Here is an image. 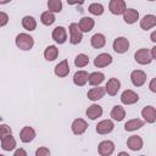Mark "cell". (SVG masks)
<instances>
[{"label": "cell", "instance_id": "6da1fadb", "mask_svg": "<svg viewBox=\"0 0 156 156\" xmlns=\"http://www.w3.org/2000/svg\"><path fill=\"white\" fill-rule=\"evenodd\" d=\"M15 44L20 50L23 51H29L33 49L34 46V39L32 35H29L28 33H20L16 35L15 39Z\"/></svg>", "mask_w": 156, "mask_h": 156}, {"label": "cell", "instance_id": "7a4b0ae2", "mask_svg": "<svg viewBox=\"0 0 156 156\" xmlns=\"http://www.w3.org/2000/svg\"><path fill=\"white\" fill-rule=\"evenodd\" d=\"M68 32H69V43L72 45H77L82 41L83 39V33L78 27V23H71L68 27Z\"/></svg>", "mask_w": 156, "mask_h": 156}, {"label": "cell", "instance_id": "3957f363", "mask_svg": "<svg viewBox=\"0 0 156 156\" xmlns=\"http://www.w3.org/2000/svg\"><path fill=\"white\" fill-rule=\"evenodd\" d=\"M112 49L117 54H124L129 50V40L126 37H117L112 43Z\"/></svg>", "mask_w": 156, "mask_h": 156}, {"label": "cell", "instance_id": "277c9868", "mask_svg": "<svg viewBox=\"0 0 156 156\" xmlns=\"http://www.w3.org/2000/svg\"><path fill=\"white\" fill-rule=\"evenodd\" d=\"M134 60H135L139 65H149V63H151V61H152L149 49H145V48L139 49V50L135 51V54H134Z\"/></svg>", "mask_w": 156, "mask_h": 156}, {"label": "cell", "instance_id": "5b68a950", "mask_svg": "<svg viewBox=\"0 0 156 156\" xmlns=\"http://www.w3.org/2000/svg\"><path fill=\"white\" fill-rule=\"evenodd\" d=\"M121 102L123 105H133L135 102L139 101V95L134 91V90H130V89H126L122 95H121Z\"/></svg>", "mask_w": 156, "mask_h": 156}, {"label": "cell", "instance_id": "8992f818", "mask_svg": "<svg viewBox=\"0 0 156 156\" xmlns=\"http://www.w3.org/2000/svg\"><path fill=\"white\" fill-rule=\"evenodd\" d=\"M115 128V123L112 119H102L100 121L98 124H96V133L98 134H101V135H105V134H108L113 130Z\"/></svg>", "mask_w": 156, "mask_h": 156}, {"label": "cell", "instance_id": "52a82bcc", "mask_svg": "<svg viewBox=\"0 0 156 156\" xmlns=\"http://www.w3.org/2000/svg\"><path fill=\"white\" fill-rule=\"evenodd\" d=\"M115 151V144L111 140H102L98 145V152L100 156H110Z\"/></svg>", "mask_w": 156, "mask_h": 156}, {"label": "cell", "instance_id": "ba28073f", "mask_svg": "<svg viewBox=\"0 0 156 156\" xmlns=\"http://www.w3.org/2000/svg\"><path fill=\"white\" fill-rule=\"evenodd\" d=\"M127 5L126 1L123 0H111L108 2V10L112 15H123V12L126 11Z\"/></svg>", "mask_w": 156, "mask_h": 156}, {"label": "cell", "instance_id": "9c48e42d", "mask_svg": "<svg viewBox=\"0 0 156 156\" xmlns=\"http://www.w3.org/2000/svg\"><path fill=\"white\" fill-rule=\"evenodd\" d=\"M112 63V56L108 52H101L94 58V66L98 68L107 67Z\"/></svg>", "mask_w": 156, "mask_h": 156}, {"label": "cell", "instance_id": "30bf717a", "mask_svg": "<svg viewBox=\"0 0 156 156\" xmlns=\"http://www.w3.org/2000/svg\"><path fill=\"white\" fill-rule=\"evenodd\" d=\"M130 82L134 87H143L146 82V73L141 69H134L130 73Z\"/></svg>", "mask_w": 156, "mask_h": 156}, {"label": "cell", "instance_id": "8fae6325", "mask_svg": "<svg viewBox=\"0 0 156 156\" xmlns=\"http://www.w3.org/2000/svg\"><path fill=\"white\" fill-rule=\"evenodd\" d=\"M71 129H72V133L74 135H82L85 133V130L88 129V123L85 119L83 118H76L73 122H72V126H71Z\"/></svg>", "mask_w": 156, "mask_h": 156}, {"label": "cell", "instance_id": "7c38bea8", "mask_svg": "<svg viewBox=\"0 0 156 156\" xmlns=\"http://www.w3.org/2000/svg\"><path fill=\"white\" fill-rule=\"evenodd\" d=\"M104 88H105V91H106L110 96H115V95H117V93L119 91L121 82H119L118 78H115V77H113V78H110Z\"/></svg>", "mask_w": 156, "mask_h": 156}, {"label": "cell", "instance_id": "4fadbf2b", "mask_svg": "<svg viewBox=\"0 0 156 156\" xmlns=\"http://www.w3.org/2000/svg\"><path fill=\"white\" fill-rule=\"evenodd\" d=\"M51 37L52 39L57 43V44H63L66 43L67 40V30L65 27L62 26H57L52 29V33H51Z\"/></svg>", "mask_w": 156, "mask_h": 156}, {"label": "cell", "instance_id": "5bb4252c", "mask_svg": "<svg viewBox=\"0 0 156 156\" xmlns=\"http://www.w3.org/2000/svg\"><path fill=\"white\" fill-rule=\"evenodd\" d=\"M35 135H37V133H35L34 128L33 127H29V126L23 127L21 129V132H20V139H21L22 143H26V144L33 141L34 138H35Z\"/></svg>", "mask_w": 156, "mask_h": 156}, {"label": "cell", "instance_id": "9a60e30c", "mask_svg": "<svg viewBox=\"0 0 156 156\" xmlns=\"http://www.w3.org/2000/svg\"><path fill=\"white\" fill-rule=\"evenodd\" d=\"M54 73L55 76H57L58 78H65L68 76L69 73V63L67 60H62L61 62H58L55 68H54Z\"/></svg>", "mask_w": 156, "mask_h": 156}, {"label": "cell", "instance_id": "2e32d148", "mask_svg": "<svg viewBox=\"0 0 156 156\" xmlns=\"http://www.w3.org/2000/svg\"><path fill=\"white\" fill-rule=\"evenodd\" d=\"M105 94H106V91H105V88L104 87H94V88H91V89H89L88 90V93H87V96H88V99L90 100V101H98V100H101L104 96H105Z\"/></svg>", "mask_w": 156, "mask_h": 156}, {"label": "cell", "instance_id": "e0dca14e", "mask_svg": "<svg viewBox=\"0 0 156 156\" xmlns=\"http://www.w3.org/2000/svg\"><path fill=\"white\" fill-rule=\"evenodd\" d=\"M102 107L100 106V105H98V104H91L90 106H88V108H87V111H85V115H87V117L89 118V119H91V121H95V119H98L99 117H101L102 116Z\"/></svg>", "mask_w": 156, "mask_h": 156}, {"label": "cell", "instance_id": "ac0fdd59", "mask_svg": "<svg viewBox=\"0 0 156 156\" xmlns=\"http://www.w3.org/2000/svg\"><path fill=\"white\" fill-rule=\"evenodd\" d=\"M141 117L144 118V122L146 123H155L156 121V108L151 105L149 106H145L143 110H141Z\"/></svg>", "mask_w": 156, "mask_h": 156}, {"label": "cell", "instance_id": "d6986e66", "mask_svg": "<svg viewBox=\"0 0 156 156\" xmlns=\"http://www.w3.org/2000/svg\"><path fill=\"white\" fill-rule=\"evenodd\" d=\"M143 145H144L143 138L139 136V135H130L127 139V146L132 151H139V150H141L143 149Z\"/></svg>", "mask_w": 156, "mask_h": 156}, {"label": "cell", "instance_id": "ffe728a7", "mask_svg": "<svg viewBox=\"0 0 156 156\" xmlns=\"http://www.w3.org/2000/svg\"><path fill=\"white\" fill-rule=\"evenodd\" d=\"M95 26V21L91 17H82L78 22V27L82 30V33H88L90 32Z\"/></svg>", "mask_w": 156, "mask_h": 156}, {"label": "cell", "instance_id": "44dd1931", "mask_svg": "<svg viewBox=\"0 0 156 156\" xmlns=\"http://www.w3.org/2000/svg\"><path fill=\"white\" fill-rule=\"evenodd\" d=\"M156 26V16L155 15H145L140 20V28L144 30H149Z\"/></svg>", "mask_w": 156, "mask_h": 156}, {"label": "cell", "instance_id": "7402d4cb", "mask_svg": "<svg viewBox=\"0 0 156 156\" xmlns=\"http://www.w3.org/2000/svg\"><path fill=\"white\" fill-rule=\"evenodd\" d=\"M123 20L127 24H133L139 20V12L135 9H126L123 12Z\"/></svg>", "mask_w": 156, "mask_h": 156}, {"label": "cell", "instance_id": "603a6c76", "mask_svg": "<svg viewBox=\"0 0 156 156\" xmlns=\"http://www.w3.org/2000/svg\"><path fill=\"white\" fill-rule=\"evenodd\" d=\"M89 73L87 71H77L73 76V83L77 87H84L88 83Z\"/></svg>", "mask_w": 156, "mask_h": 156}, {"label": "cell", "instance_id": "cb8c5ba5", "mask_svg": "<svg viewBox=\"0 0 156 156\" xmlns=\"http://www.w3.org/2000/svg\"><path fill=\"white\" fill-rule=\"evenodd\" d=\"M110 116H111L112 121L121 122V121H123L124 117H126V110H124L123 106L116 105V106L112 107V110H111V112H110Z\"/></svg>", "mask_w": 156, "mask_h": 156}, {"label": "cell", "instance_id": "d4e9b609", "mask_svg": "<svg viewBox=\"0 0 156 156\" xmlns=\"http://www.w3.org/2000/svg\"><path fill=\"white\" fill-rule=\"evenodd\" d=\"M145 124V122L140 118H133V119H129L124 123V129L127 132H134V130H138L140 129Z\"/></svg>", "mask_w": 156, "mask_h": 156}, {"label": "cell", "instance_id": "484cf974", "mask_svg": "<svg viewBox=\"0 0 156 156\" xmlns=\"http://www.w3.org/2000/svg\"><path fill=\"white\" fill-rule=\"evenodd\" d=\"M105 80V74L102 72H91L88 77V83L91 87H99Z\"/></svg>", "mask_w": 156, "mask_h": 156}, {"label": "cell", "instance_id": "4316f807", "mask_svg": "<svg viewBox=\"0 0 156 156\" xmlns=\"http://www.w3.org/2000/svg\"><path fill=\"white\" fill-rule=\"evenodd\" d=\"M90 44L94 49H101L105 46L106 44V38L104 34L101 33H95L91 38H90Z\"/></svg>", "mask_w": 156, "mask_h": 156}, {"label": "cell", "instance_id": "83f0119b", "mask_svg": "<svg viewBox=\"0 0 156 156\" xmlns=\"http://www.w3.org/2000/svg\"><path fill=\"white\" fill-rule=\"evenodd\" d=\"M16 145H17V143H16V139L12 136V134L5 136L1 140V147L5 151H12V150H15L16 149Z\"/></svg>", "mask_w": 156, "mask_h": 156}, {"label": "cell", "instance_id": "f1b7e54d", "mask_svg": "<svg viewBox=\"0 0 156 156\" xmlns=\"http://www.w3.org/2000/svg\"><path fill=\"white\" fill-rule=\"evenodd\" d=\"M57 56H58V49L55 45H49L44 50V58L46 61H54L57 58Z\"/></svg>", "mask_w": 156, "mask_h": 156}, {"label": "cell", "instance_id": "f546056e", "mask_svg": "<svg viewBox=\"0 0 156 156\" xmlns=\"http://www.w3.org/2000/svg\"><path fill=\"white\" fill-rule=\"evenodd\" d=\"M22 27L26 30H28V32L35 30V28H37V21H35V18L33 16H24L22 18Z\"/></svg>", "mask_w": 156, "mask_h": 156}, {"label": "cell", "instance_id": "4dcf8cb0", "mask_svg": "<svg viewBox=\"0 0 156 156\" xmlns=\"http://www.w3.org/2000/svg\"><path fill=\"white\" fill-rule=\"evenodd\" d=\"M56 21L55 18V15L50 11H44L41 15H40V22L44 24V26H51L54 24Z\"/></svg>", "mask_w": 156, "mask_h": 156}, {"label": "cell", "instance_id": "1f68e13d", "mask_svg": "<svg viewBox=\"0 0 156 156\" xmlns=\"http://www.w3.org/2000/svg\"><path fill=\"white\" fill-rule=\"evenodd\" d=\"M88 11L94 16H101L104 13V11H105V7L100 2H93V4H90L88 6Z\"/></svg>", "mask_w": 156, "mask_h": 156}, {"label": "cell", "instance_id": "d6a6232c", "mask_svg": "<svg viewBox=\"0 0 156 156\" xmlns=\"http://www.w3.org/2000/svg\"><path fill=\"white\" fill-rule=\"evenodd\" d=\"M48 11L52 13H58L62 11V1L61 0H49L48 1Z\"/></svg>", "mask_w": 156, "mask_h": 156}, {"label": "cell", "instance_id": "836d02e7", "mask_svg": "<svg viewBox=\"0 0 156 156\" xmlns=\"http://www.w3.org/2000/svg\"><path fill=\"white\" fill-rule=\"evenodd\" d=\"M89 63V56L85 54H78L74 58V65L78 68H83Z\"/></svg>", "mask_w": 156, "mask_h": 156}, {"label": "cell", "instance_id": "e575fe53", "mask_svg": "<svg viewBox=\"0 0 156 156\" xmlns=\"http://www.w3.org/2000/svg\"><path fill=\"white\" fill-rule=\"evenodd\" d=\"M12 134V129L10 126L7 124H0V140H2L5 136L11 135Z\"/></svg>", "mask_w": 156, "mask_h": 156}, {"label": "cell", "instance_id": "d590c367", "mask_svg": "<svg viewBox=\"0 0 156 156\" xmlns=\"http://www.w3.org/2000/svg\"><path fill=\"white\" fill-rule=\"evenodd\" d=\"M51 152L49 150V147L46 146H40L35 150V156H50Z\"/></svg>", "mask_w": 156, "mask_h": 156}, {"label": "cell", "instance_id": "8d00e7d4", "mask_svg": "<svg viewBox=\"0 0 156 156\" xmlns=\"http://www.w3.org/2000/svg\"><path fill=\"white\" fill-rule=\"evenodd\" d=\"M9 23V15L4 11H0V27H4Z\"/></svg>", "mask_w": 156, "mask_h": 156}, {"label": "cell", "instance_id": "74e56055", "mask_svg": "<svg viewBox=\"0 0 156 156\" xmlns=\"http://www.w3.org/2000/svg\"><path fill=\"white\" fill-rule=\"evenodd\" d=\"M12 156H28V154H27V151H26L24 149L18 147V149H16V150H15V152H13V155H12Z\"/></svg>", "mask_w": 156, "mask_h": 156}, {"label": "cell", "instance_id": "f35d334b", "mask_svg": "<svg viewBox=\"0 0 156 156\" xmlns=\"http://www.w3.org/2000/svg\"><path fill=\"white\" fill-rule=\"evenodd\" d=\"M149 88H150V90L152 93H156V78H152L151 79V82L149 84Z\"/></svg>", "mask_w": 156, "mask_h": 156}, {"label": "cell", "instance_id": "ab89813d", "mask_svg": "<svg viewBox=\"0 0 156 156\" xmlns=\"http://www.w3.org/2000/svg\"><path fill=\"white\" fill-rule=\"evenodd\" d=\"M149 51H150L151 58H152V60H156V46H152L151 50H149Z\"/></svg>", "mask_w": 156, "mask_h": 156}, {"label": "cell", "instance_id": "60d3db41", "mask_svg": "<svg viewBox=\"0 0 156 156\" xmlns=\"http://www.w3.org/2000/svg\"><path fill=\"white\" fill-rule=\"evenodd\" d=\"M150 39H151V41H152V43H156V30H154V32L151 33Z\"/></svg>", "mask_w": 156, "mask_h": 156}, {"label": "cell", "instance_id": "b9f144b4", "mask_svg": "<svg viewBox=\"0 0 156 156\" xmlns=\"http://www.w3.org/2000/svg\"><path fill=\"white\" fill-rule=\"evenodd\" d=\"M117 156H130V155L128 152H126V151H121V152L117 154Z\"/></svg>", "mask_w": 156, "mask_h": 156}, {"label": "cell", "instance_id": "7bdbcfd3", "mask_svg": "<svg viewBox=\"0 0 156 156\" xmlns=\"http://www.w3.org/2000/svg\"><path fill=\"white\" fill-rule=\"evenodd\" d=\"M0 156H5V155H2V154H0Z\"/></svg>", "mask_w": 156, "mask_h": 156}, {"label": "cell", "instance_id": "ee69618b", "mask_svg": "<svg viewBox=\"0 0 156 156\" xmlns=\"http://www.w3.org/2000/svg\"><path fill=\"white\" fill-rule=\"evenodd\" d=\"M140 156H146V155H140Z\"/></svg>", "mask_w": 156, "mask_h": 156}]
</instances>
